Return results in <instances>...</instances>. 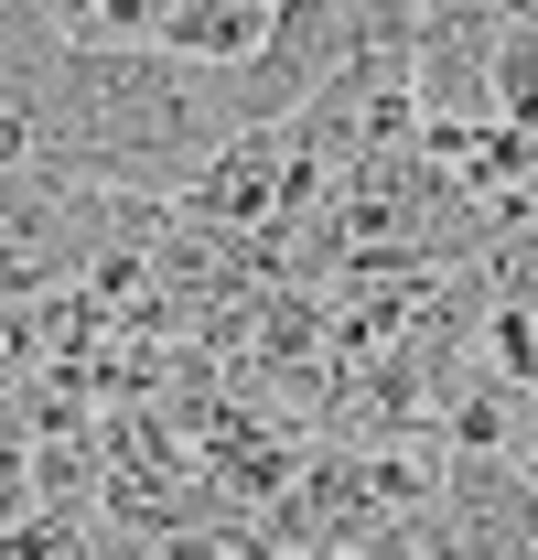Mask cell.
I'll list each match as a JSON object with an SVG mask.
<instances>
[{
    "instance_id": "3957f363",
    "label": "cell",
    "mask_w": 538,
    "mask_h": 560,
    "mask_svg": "<svg viewBox=\"0 0 538 560\" xmlns=\"http://www.w3.org/2000/svg\"><path fill=\"white\" fill-rule=\"evenodd\" d=\"M495 119L506 130H538V11H506V33H495Z\"/></svg>"
},
{
    "instance_id": "6da1fadb",
    "label": "cell",
    "mask_w": 538,
    "mask_h": 560,
    "mask_svg": "<svg viewBox=\"0 0 538 560\" xmlns=\"http://www.w3.org/2000/svg\"><path fill=\"white\" fill-rule=\"evenodd\" d=\"M442 528L464 560H538V486L517 475V453H453Z\"/></svg>"
},
{
    "instance_id": "7a4b0ae2",
    "label": "cell",
    "mask_w": 538,
    "mask_h": 560,
    "mask_svg": "<svg viewBox=\"0 0 538 560\" xmlns=\"http://www.w3.org/2000/svg\"><path fill=\"white\" fill-rule=\"evenodd\" d=\"M151 44L173 55L184 75H204V86H226V75H248L280 44V0H173V11H151Z\"/></svg>"
}]
</instances>
